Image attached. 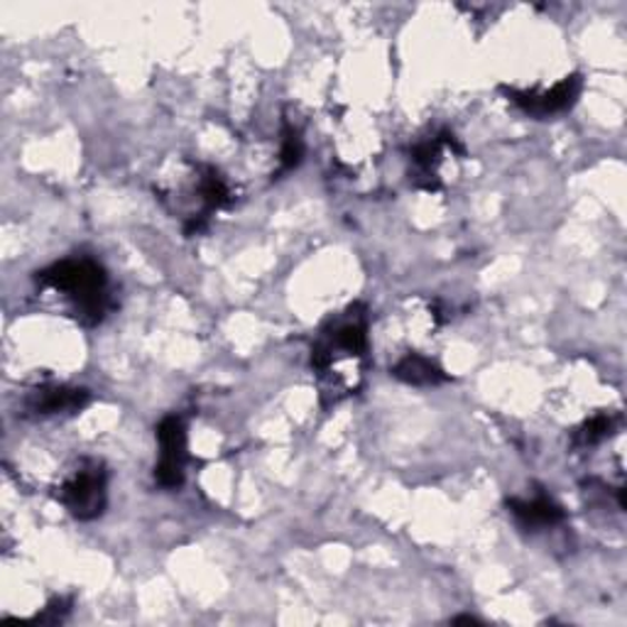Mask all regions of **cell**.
Returning a JSON list of instances; mask_svg holds the SVG:
<instances>
[{"label":"cell","mask_w":627,"mask_h":627,"mask_svg":"<svg viewBox=\"0 0 627 627\" xmlns=\"http://www.w3.org/2000/svg\"><path fill=\"white\" fill-rule=\"evenodd\" d=\"M37 282L45 287H52L57 292H65L74 300V310L84 324L104 322L108 314V277L106 270L91 257H71L49 265L42 273H37Z\"/></svg>","instance_id":"6da1fadb"},{"label":"cell","mask_w":627,"mask_h":627,"mask_svg":"<svg viewBox=\"0 0 627 627\" xmlns=\"http://www.w3.org/2000/svg\"><path fill=\"white\" fill-rule=\"evenodd\" d=\"M106 486L108 478L101 463H84L65 486L59 488V500L74 518L91 522L101 518L106 510Z\"/></svg>","instance_id":"7a4b0ae2"},{"label":"cell","mask_w":627,"mask_h":627,"mask_svg":"<svg viewBox=\"0 0 627 627\" xmlns=\"http://www.w3.org/2000/svg\"><path fill=\"white\" fill-rule=\"evenodd\" d=\"M159 441V463L155 469V481L175 490L184 483V469H187V424L182 417L169 414L157 427Z\"/></svg>","instance_id":"3957f363"},{"label":"cell","mask_w":627,"mask_h":627,"mask_svg":"<svg viewBox=\"0 0 627 627\" xmlns=\"http://www.w3.org/2000/svg\"><path fill=\"white\" fill-rule=\"evenodd\" d=\"M584 89V79L579 74H571V77L561 79L559 84L551 86L549 91H520V89H508L502 86V91L508 94L510 101L522 108L527 116L532 118H547V116H557L569 110L576 101H579Z\"/></svg>","instance_id":"277c9868"},{"label":"cell","mask_w":627,"mask_h":627,"mask_svg":"<svg viewBox=\"0 0 627 627\" xmlns=\"http://www.w3.org/2000/svg\"><path fill=\"white\" fill-rule=\"evenodd\" d=\"M444 150H457V153L463 155V145L447 130L439 133L437 138H432V140H422V143H417L412 147L410 159L414 165L412 177H414L417 187H422L427 192H437L441 187L437 169H439L441 155H444Z\"/></svg>","instance_id":"5b68a950"},{"label":"cell","mask_w":627,"mask_h":627,"mask_svg":"<svg viewBox=\"0 0 627 627\" xmlns=\"http://www.w3.org/2000/svg\"><path fill=\"white\" fill-rule=\"evenodd\" d=\"M91 395L84 388H67V385H55V388H37L32 390L25 408L35 417H52V414H74L81 412L89 404Z\"/></svg>","instance_id":"8992f818"},{"label":"cell","mask_w":627,"mask_h":627,"mask_svg":"<svg viewBox=\"0 0 627 627\" xmlns=\"http://www.w3.org/2000/svg\"><path fill=\"white\" fill-rule=\"evenodd\" d=\"M508 508L512 512V518L518 520V525L525 527V530L555 527L567 518L561 506H557L547 493H537L535 498H510Z\"/></svg>","instance_id":"52a82bcc"},{"label":"cell","mask_w":627,"mask_h":627,"mask_svg":"<svg viewBox=\"0 0 627 627\" xmlns=\"http://www.w3.org/2000/svg\"><path fill=\"white\" fill-rule=\"evenodd\" d=\"M392 375L402 383L408 385H417V388H429V385H439L447 383L449 375L444 373L437 361L427 359V355L420 353H408L404 359H400L395 365H392Z\"/></svg>","instance_id":"ba28073f"},{"label":"cell","mask_w":627,"mask_h":627,"mask_svg":"<svg viewBox=\"0 0 627 627\" xmlns=\"http://www.w3.org/2000/svg\"><path fill=\"white\" fill-rule=\"evenodd\" d=\"M199 196L204 204V214L208 216L212 212H218L231 202V189L226 179L218 175L216 167H202L199 175Z\"/></svg>","instance_id":"9c48e42d"},{"label":"cell","mask_w":627,"mask_h":627,"mask_svg":"<svg viewBox=\"0 0 627 627\" xmlns=\"http://www.w3.org/2000/svg\"><path fill=\"white\" fill-rule=\"evenodd\" d=\"M613 417H608V414H598V417H594V420H588L579 432L574 434V444L579 447V449H588V447H596V444H600V441H604L606 437H610V432H613Z\"/></svg>","instance_id":"30bf717a"},{"label":"cell","mask_w":627,"mask_h":627,"mask_svg":"<svg viewBox=\"0 0 627 627\" xmlns=\"http://www.w3.org/2000/svg\"><path fill=\"white\" fill-rule=\"evenodd\" d=\"M302 157H304L302 135L294 130L292 126H285V140H282V153H280L282 172H292L294 167H300Z\"/></svg>","instance_id":"8fae6325"},{"label":"cell","mask_w":627,"mask_h":627,"mask_svg":"<svg viewBox=\"0 0 627 627\" xmlns=\"http://www.w3.org/2000/svg\"><path fill=\"white\" fill-rule=\"evenodd\" d=\"M69 610H71V604H69L67 598H55L52 604L45 608L42 616H37L35 620L37 623H52V625H57V623H61V620L69 616Z\"/></svg>","instance_id":"7c38bea8"}]
</instances>
